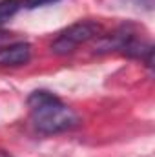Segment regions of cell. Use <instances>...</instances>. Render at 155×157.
<instances>
[{
  "instance_id": "obj_1",
  "label": "cell",
  "mask_w": 155,
  "mask_h": 157,
  "mask_svg": "<svg viewBox=\"0 0 155 157\" xmlns=\"http://www.w3.org/2000/svg\"><path fill=\"white\" fill-rule=\"evenodd\" d=\"M33 128L44 135H55L71 130L78 122L77 113L66 106L57 95L46 90H37L28 97Z\"/></svg>"
},
{
  "instance_id": "obj_2",
  "label": "cell",
  "mask_w": 155,
  "mask_h": 157,
  "mask_svg": "<svg viewBox=\"0 0 155 157\" xmlns=\"http://www.w3.org/2000/svg\"><path fill=\"white\" fill-rule=\"evenodd\" d=\"M99 31H100V26L97 22H91V20L77 22L68 29H64L62 33H59V37L51 42V51L55 55H68L75 51L80 44H86L91 39H95Z\"/></svg>"
},
{
  "instance_id": "obj_3",
  "label": "cell",
  "mask_w": 155,
  "mask_h": 157,
  "mask_svg": "<svg viewBox=\"0 0 155 157\" xmlns=\"http://www.w3.org/2000/svg\"><path fill=\"white\" fill-rule=\"evenodd\" d=\"M31 59V46L28 42H11L0 48V66H22Z\"/></svg>"
},
{
  "instance_id": "obj_4",
  "label": "cell",
  "mask_w": 155,
  "mask_h": 157,
  "mask_svg": "<svg viewBox=\"0 0 155 157\" xmlns=\"http://www.w3.org/2000/svg\"><path fill=\"white\" fill-rule=\"evenodd\" d=\"M22 7V0H0V28L7 24Z\"/></svg>"
},
{
  "instance_id": "obj_5",
  "label": "cell",
  "mask_w": 155,
  "mask_h": 157,
  "mask_svg": "<svg viewBox=\"0 0 155 157\" xmlns=\"http://www.w3.org/2000/svg\"><path fill=\"white\" fill-rule=\"evenodd\" d=\"M53 2H59V0H22V6H26L28 9H35V7L46 6V4H53Z\"/></svg>"
},
{
  "instance_id": "obj_6",
  "label": "cell",
  "mask_w": 155,
  "mask_h": 157,
  "mask_svg": "<svg viewBox=\"0 0 155 157\" xmlns=\"http://www.w3.org/2000/svg\"><path fill=\"white\" fill-rule=\"evenodd\" d=\"M11 42H15V37H13L11 33L0 31V48H4V46H7V44H11Z\"/></svg>"
},
{
  "instance_id": "obj_7",
  "label": "cell",
  "mask_w": 155,
  "mask_h": 157,
  "mask_svg": "<svg viewBox=\"0 0 155 157\" xmlns=\"http://www.w3.org/2000/svg\"><path fill=\"white\" fill-rule=\"evenodd\" d=\"M137 4H141V6H144L146 9H152L153 7V0H135Z\"/></svg>"
}]
</instances>
